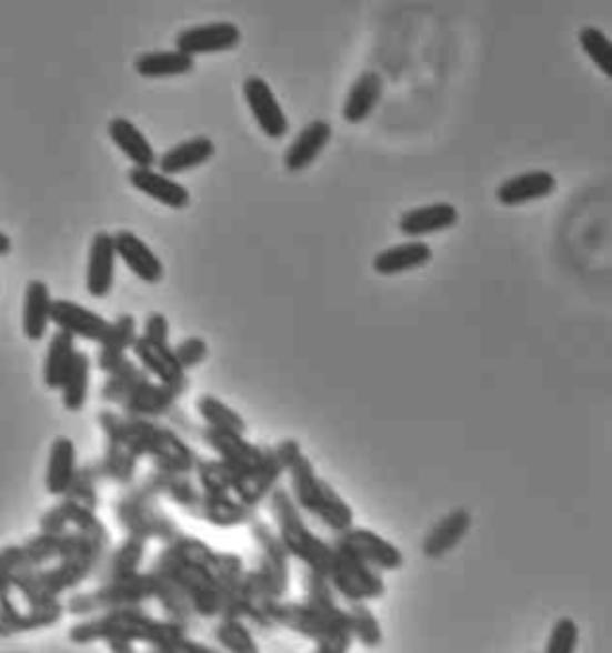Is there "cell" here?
Here are the masks:
<instances>
[{
  "instance_id": "obj_1",
  "label": "cell",
  "mask_w": 612,
  "mask_h": 653,
  "mask_svg": "<svg viewBox=\"0 0 612 653\" xmlns=\"http://www.w3.org/2000/svg\"><path fill=\"white\" fill-rule=\"evenodd\" d=\"M215 553L218 551L199 539L178 536L159 553L149 570L165 574L190 601L197 617L225 620L232 617V609L225 591L211 572Z\"/></svg>"
},
{
  "instance_id": "obj_2",
  "label": "cell",
  "mask_w": 612,
  "mask_h": 653,
  "mask_svg": "<svg viewBox=\"0 0 612 653\" xmlns=\"http://www.w3.org/2000/svg\"><path fill=\"white\" fill-rule=\"evenodd\" d=\"M187 636L182 627L165 617H153L144 609H122L108 611L93 617H84L68 630L72 644H93V642H128V644H149L159 646Z\"/></svg>"
},
{
  "instance_id": "obj_3",
  "label": "cell",
  "mask_w": 612,
  "mask_h": 653,
  "mask_svg": "<svg viewBox=\"0 0 612 653\" xmlns=\"http://www.w3.org/2000/svg\"><path fill=\"white\" fill-rule=\"evenodd\" d=\"M271 510L278 522V536L285 546L288 555L302 560L307 570L328 577V570L333 563V543H325L304 524L300 508L294 505L292 495L285 489H278L271 495Z\"/></svg>"
},
{
  "instance_id": "obj_4",
  "label": "cell",
  "mask_w": 612,
  "mask_h": 653,
  "mask_svg": "<svg viewBox=\"0 0 612 653\" xmlns=\"http://www.w3.org/2000/svg\"><path fill=\"white\" fill-rule=\"evenodd\" d=\"M288 470L292 476V491H294V505L300 510L317 515L328 529H333L335 534L348 532L354 526V512L352 508L342 501V498L321 481L313 472V466L307 458L297 453L290 462Z\"/></svg>"
},
{
  "instance_id": "obj_5",
  "label": "cell",
  "mask_w": 612,
  "mask_h": 653,
  "mask_svg": "<svg viewBox=\"0 0 612 653\" xmlns=\"http://www.w3.org/2000/svg\"><path fill=\"white\" fill-rule=\"evenodd\" d=\"M153 599H155V574L147 570L118 582L99 584L93 591L72 594L66 603V613L80 615V617H93L108 611L141 609V605Z\"/></svg>"
},
{
  "instance_id": "obj_6",
  "label": "cell",
  "mask_w": 612,
  "mask_h": 653,
  "mask_svg": "<svg viewBox=\"0 0 612 653\" xmlns=\"http://www.w3.org/2000/svg\"><path fill=\"white\" fill-rule=\"evenodd\" d=\"M328 584L348 603H369L385 596V582L375 570L364 565L348 549L333 543V563L328 570Z\"/></svg>"
},
{
  "instance_id": "obj_7",
  "label": "cell",
  "mask_w": 612,
  "mask_h": 653,
  "mask_svg": "<svg viewBox=\"0 0 612 653\" xmlns=\"http://www.w3.org/2000/svg\"><path fill=\"white\" fill-rule=\"evenodd\" d=\"M251 534L259 546V574L265 586L273 594V599L282 601L290 591V555L282 546L280 536L265 522H254Z\"/></svg>"
},
{
  "instance_id": "obj_8",
  "label": "cell",
  "mask_w": 612,
  "mask_h": 653,
  "mask_svg": "<svg viewBox=\"0 0 612 653\" xmlns=\"http://www.w3.org/2000/svg\"><path fill=\"white\" fill-rule=\"evenodd\" d=\"M335 541L375 572H395L404 565V557L395 543H390L381 534L371 532V529L352 526L348 532L338 534Z\"/></svg>"
},
{
  "instance_id": "obj_9",
  "label": "cell",
  "mask_w": 612,
  "mask_h": 653,
  "mask_svg": "<svg viewBox=\"0 0 612 653\" xmlns=\"http://www.w3.org/2000/svg\"><path fill=\"white\" fill-rule=\"evenodd\" d=\"M242 93L251 115H254L259 124V130L269 139H285L290 122L285 111H282V106L278 103L273 89L269 87V82H265L263 77L251 74L242 84Z\"/></svg>"
},
{
  "instance_id": "obj_10",
  "label": "cell",
  "mask_w": 612,
  "mask_h": 653,
  "mask_svg": "<svg viewBox=\"0 0 612 653\" xmlns=\"http://www.w3.org/2000/svg\"><path fill=\"white\" fill-rule=\"evenodd\" d=\"M242 41V31L232 22H209L187 27L175 37V49L184 56H209L238 49Z\"/></svg>"
},
{
  "instance_id": "obj_11",
  "label": "cell",
  "mask_w": 612,
  "mask_h": 653,
  "mask_svg": "<svg viewBox=\"0 0 612 653\" xmlns=\"http://www.w3.org/2000/svg\"><path fill=\"white\" fill-rule=\"evenodd\" d=\"M66 615V603L58 601L46 609H27L20 611L14 601L10 599V591L0 594V636L34 632L43 627H53Z\"/></svg>"
},
{
  "instance_id": "obj_12",
  "label": "cell",
  "mask_w": 612,
  "mask_h": 653,
  "mask_svg": "<svg viewBox=\"0 0 612 653\" xmlns=\"http://www.w3.org/2000/svg\"><path fill=\"white\" fill-rule=\"evenodd\" d=\"M51 323H56L58 331L62 333H68L72 338L91 340V342H101L108 329H111V323H108L101 314H97V311H91L72 300H53Z\"/></svg>"
},
{
  "instance_id": "obj_13",
  "label": "cell",
  "mask_w": 612,
  "mask_h": 653,
  "mask_svg": "<svg viewBox=\"0 0 612 653\" xmlns=\"http://www.w3.org/2000/svg\"><path fill=\"white\" fill-rule=\"evenodd\" d=\"M113 247H116V257H120L124 261V267H128L139 280H144V283H161L165 269H163V261L153 254V249L137 238L134 232L130 230H120L113 235Z\"/></svg>"
},
{
  "instance_id": "obj_14",
  "label": "cell",
  "mask_w": 612,
  "mask_h": 653,
  "mask_svg": "<svg viewBox=\"0 0 612 653\" xmlns=\"http://www.w3.org/2000/svg\"><path fill=\"white\" fill-rule=\"evenodd\" d=\"M116 247L113 235L108 232H97L89 247L87 259V292L91 298L103 300L111 294L116 283Z\"/></svg>"
},
{
  "instance_id": "obj_15",
  "label": "cell",
  "mask_w": 612,
  "mask_h": 653,
  "mask_svg": "<svg viewBox=\"0 0 612 653\" xmlns=\"http://www.w3.org/2000/svg\"><path fill=\"white\" fill-rule=\"evenodd\" d=\"M130 184L134 187L137 192H141L144 197L159 201V204L168 207V209H187L190 207V190H187L184 184H180L175 178H168L163 175L161 170L155 168H132L128 173Z\"/></svg>"
},
{
  "instance_id": "obj_16",
  "label": "cell",
  "mask_w": 612,
  "mask_h": 653,
  "mask_svg": "<svg viewBox=\"0 0 612 653\" xmlns=\"http://www.w3.org/2000/svg\"><path fill=\"white\" fill-rule=\"evenodd\" d=\"M458 221H460V211L452 204H448V201H441V204L417 207L402 213L398 228L404 238L421 240V238L438 235V232L454 228Z\"/></svg>"
},
{
  "instance_id": "obj_17",
  "label": "cell",
  "mask_w": 612,
  "mask_h": 653,
  "mask_svg": "<svg viewBox=\"0 0 612 653\" xmlns=\"http://www.w3.org/2000/svg\"><path fill=\"white\" fill-rule=\"evenodd\" d=\"M558 190V180L548 170H529V173L512 175L498 187V201L502 207H524L531 201L551 197Z\"/></svg>"
},
{
  "instance_id": "obj_18",
  "label": "cell",
  "mask_w": 612,
  "mask_h": 653,
  "mask_svg": "<svg viewBox=\"0 0 612 653\" xmlns=\"http://www.w3.org/2000/svg\"><path fill=\"white\" fill-rule=\"evenodd\" d=\"M333 128L325 120H311L307 128L294 137V142L285 151V168L290 173H300V170H307L313 161L319 159L323 149L331 144Z\"/></svg>"
},
{
  "instance_id": "obj_19",
  "label": "cell",
  "mask_w": 612,
  "mask_h": 653,
  "mask_svg": "<svg viewBox=\"0 0 612 653\" xmlns=\"http://www.w3.org/2000/svg\"><path fill=\"white\" fill-rule=\"evenodd\" d=\"M433 259L431 247L423 240H407L392 244L373 257V271L379 275H402L423 269Z\"/></svg>"
},
{
  "instance_id": "obj_20",
  "label": "cell",
  "mask_w": 612,
  "mask_h": 653,
  "mask_svg": "<svg viewBox=\"0 0 612 653\" xmlns=\"http://www.w3.org/2000/svg\"><path fill=\"white\" fill-rule=\"evenodd\" d=\"M51 290L43 280H29L22 300V333L27 340L39 342L49 333L51 323Z\"/></svg>"
},
{
  "instance_id": "obj_21",
  "label": "cell",
  "mask_w": 612,
  "mask_h": 653,
  "mask_svg": "<svg viewBox=\"0 0 612 653\" xmlns=\"http://www.w3.org/2000/svg\"><path fill=\"white\" fill-rule=\"evenodd\" d=\"M108 137L122 151L124 159L132 163V168H153L159 161L153 144L128 118H113L108 122Z\"/></svg>"
},
{
  "instance_id": "obj_22",
  "label": "cell",
  "mask_w": 612,
  "mask_h": 653,
  "mask_svg": "<svg viewBox=\"0 0 612 653\" xmlns=\"http://www.w3.org/2000/svg\"><path fill=\"white\" fill-rule=\"evenodd\" d=\"M144 555H147V539L128 536L113 553H106L99 570L93 572V577H97L99 584L132 577V574L139 572L141 563H144Z\"/></svg>"
},
{
  "instance_id": "obj_23",
  "label": "cell",
  "mask_w": 612,
  "mask_h": 653,
  "mask_svg": "<svg viewBox=\"0 0 612 653\" xmlns=\"http://www.w3.org/2000/svg\"><path fill=\"white\" fill-rule=\"evenodd\" d=\"M215 155V144L209 137H192L184 139V142L168 149L163 155H159V170L168 178H175L182 173H190V170L209 163Z\"/></svg>"
},
{
  "instance_id": "obj_24",
  "label": "cell",
  "mask_w": 612,
  "mask_h": 653,
  "mask_svg": "<svg viewBox=\"0 0 612 653\" xmlns=\"http://www.w3.org/2000/svg\"><path fill=\"white\" fill-rule=\"evenodd\" d=\"M383 77L379 72H362L354 80V84L350 87L348 97H344L342 103V118L344 122L350 124H362L373 111L375 106H379L381 97H383Z\"/></svg>"
},
{
  "instance_id": "obj_25",
  "label": "cell",
  "mask_w": 612,
  "mask_h": 653,
  "mask_svg": "<svg viewBox=\"0 0 612 653\" xmlns=\"http://www.w3.org/2000/svg\"><path fill=\"white\" fill-rule=\"evenodd\" d=\"M302 586H304L302 603L309 605L313 613H319L325 622H331V625H335V627H350L348 611L340 609L335 591L331 584H328L325 577H321V574L311 572V570H304Z\"/></svg>"
},
{
  "instance_id": "obj_26",
  "label": "cell",
  "mask_w": 612,
  "mask_h": 653,
  "mask_svg": "<svg viewBox=\"0 0 612 653\" xmlns=\"http://www.w3.org/2000/svg\"><path fill=\"white\" fill-rule=\"evenodd\" d=\"M77 474V450L68 435H58L46 466V491L51 495H66Z\"/></svg>"
},
{
  "instance_id": "obj_27",
  "label": "cell",
  "mask_w": 612,
  "mask_h": 653,
  "mask_svg": "<svg viewBox=\"0 0 612 653\" xmlns=\"http://www.w3.org/2000/svg\"><path fill=\"white\" fill-rule=\"evenodd\" d=\"M469 526H472V515L466 510H452L429 532L427 541H423V555L431 560L443 557L466 536Z\"/></svg>"
},
{
  "instance_id": "obj_28",
  "label": "cell",
  "mask_w": 612,
  "mask_h": 653,
  "mask_svg": "<svg viewBox=\"0 0 612 653\" xmlns=\"http://www.w3.org/2000/svg\"><path fill=\"white\" fill-rule=\"evenodd\" d=\"M194 70V58L172 51H149L134 60V72L147 80H163V77H182Z\"/></svg>"
},
{
  "instance_id": "obj_29",
  "label": "cell",
  "mask_w": 612,
  "mask_h": 653,
  "mask_svg": "<svg viewBox=\"0 0 612 653\" xmlns=\"http://www.w3.org/2000/svg\"><path fill=\"white\" fill-rule=\"evenodd\" d=\"M77 356V345H74V338L56 331L49 340V352H46V360H43V383L49 391H60L62 381H66L68 371L74 362Z\"/></svg>"
},
{
  "instance_id": "obj_30",
  "label": "cell",
  "mask_w": 612,
  "mask_h": 653,
  "mask_svg": "<svg viewBox=\"0 0 612 653\" xmlns=\"http://www.w3.org/2000/svg\"><path fill=\"white\" fill-rule=\"evenodd\" d=\"M134 319L120 317L116 323H111L106 338L101 340V354H99V369L118 373L124 364V350L134 345Z\"/></svg>"
},
{
  "instance_id": "obj_31",
  "label": "cell",
  "mask_w": 612,
  "mask_h": 653,
  "mask_svg": "<svg viewBox=\"0 0 612 653\" xmlns=\"http://www.w3.org/2000/svg\"><path fill=\"white\" fill-rule=\"evenodd\" d=\"M132 348H134V354L139 356V362L144 364L153 376H159L165 383H175L182 376V369L178 366L170 348L155 345V342L147 338H137Z\"/></svg>"
},
{
  "instance_id": "obj_32",
  "label": "cell",
  "mask_w": 612,
  "mask_h": 653,
  "mask_svg": "<svg viewBox=\"0 0 612 653\" xmlns=\"http://www.w3.org/2000/svg\"><path fill=\"white\" fill-rule=\"evenodd\" d=\"M197 410L203 416V422L213 429V433H228L240 439L247 431L244 419L234 410H230L223 400H218L213 395H201L197 400Z\"/></svg>"
},
{
  "instance_id": "obj_33",
  "label": "cell",
  "mask_w": 612,
  "mask_h": 653,
  "mask_svg": "<svg viewBox=\"0 0 612 653\" xmlns=\"http://www.w3.org/2000/svg\"><path fill=\"white\" fill-rule=\"evenodd\" d=\"M89 371H91L89 356L84 352H77L68 376L60 385L62 404H66V410H70V412L84 410L87 398H89Z\"/></svg>"
},
{
  "instance_id": "obj_34",
  "label": "cell",
  "mask_w": 612,
  "mask_h": 653,
  "mask_svg": "<svg viewBox=\"0 0 612 653\" xmlns=\"http://www.w3.org/2000/svg\"><path fill=\"white\" fill-rule=\"evenodd\" d=\"M213 640L218 646L225 649V653H261L254 632L249 630L244 620L238 617L218 620L213 627Z\"/></svg>"
},
{
  "instance_id": "obj_35",
  "label": "cell",
  "mask_w": 612,
  "mask_h": 653,
  "mask_svg": "<svg viewBox=\"0 0 612 653\" xmlns=\"http://www.w3.org/2000/svg\"><path fill=\"white\" fill-rule=\"evenodd\" d=\"M352 640L367 649H379L383 644V627L367 603H350L348 609Z\"/></svg>"
},
{
  "instance_id": "obj_36",
  "label": "cell",
  "mask_w": 612,
  "mask_h": 653,
  "mask_svg": "<svg viewBox=\"0 0 612 653\" xmlns=\"http://www.w3.org/2000/svg\"><path fill=\"white\" fill-rule=\"evenodd\" d=\"M579 43H582L584 53L593 60V66L605 77H612V49L605 31H601L599 27H584L579 31Z\"/></svg>"
},
{
  "instance_id": "obj_37",
  "label": "cell",
  "mask_w": 612,
  "mask_h": 653,
  "mask_svg": "<svg viewBox=\"0 0 612 653\" xmlns=\"http://www.w3.org/2000/svg\"><path fill=\"white\" fill-rule=\"evenodd\" d=\"M579 646V625L572 617H560L548 634V644L543 653H576Z\"/></svg>"
},
{
  "instance_id": "obj_38",
  "label": "cell",
  "mask_w": 612,
  "mask_h": 653,
  "mask_svg": "<svg viewBox=\"0 0 612 653\" xmlns=\"http://www.w3.org/2000/svg\"><path fill=\"white\" fill-rule=\"evenodd\" d=\"M27 567L22 546H6L0 549V594H6L12 586V580L18 577V572Z\"/></svg>"
},
{
  "instance_id": "obj_39",
  "label": "cell",
  "mask_w": 612,
  "mask_h": 653,
  "mask_svg": "<svg viewBox=\"0 0 612 653\" xmlns=\"http://www.w3.org/2000/svg\"><path fill=\"white\" fill-rule=\"evenodd\" d=\"M207 354H209V348L201 338H187L175 348V352H172V356H175V362L182 371L199 366L203 360H207Z\"/></svg>"
},
{
  "instance_id": "obj_40",
  "label": "cell",
  "mask_w": 612,
  "mask_h": 653,
  "mask_svg": "<svg viewBox=\"0 0 612 653\" xmlns=\"http://www.w3.org/2000/svg\"><path fill=\"white\" fill-rule=\"evenodd\" d=\"M147 653H225V651H218V649H211L209 644L190 640V636H182V640H175V642L149 646Z\"/></svg>"
},
{
  "instance_id": "obj_41",
  "label": "cell",
  "mask_w": 612,
  "mask_h": 653,
  "mask_svg": "<svg viewBox=\"0 0 612 653\" xmlns=\"http://www.w3.org/2000/svg\"><path fill=\"white\" fill-rule=\"evenodd\" d=\"M168 335H170V325H168V319L163 314H151L147 319V325H144V335L151 342H155V345H163L168 348Z\"/></svg>"
},
{
  "instance_id": "obj_42",
  "label": "cell",
  "mask_w": 612,
  "mask_h": 653,
  "mask_svg": "<svg viewBox=\"0 0 612 653\" xmlns=\"http://www.w3.org/2000/svg\"><path fill=\"white\" fill-rule=\"evenodd\" d=\"M108 649H111V653H139L134 644H128V642H111Z\"/></svg>"
},
{
  "instance_id": "obj_43",
  "label": "cell",
  "mask_w": 612,
  "mask_h": 653,
  "mask_svg": "<svg viewBox=\"0 0 612 653\" xmlns=\"http://www.w3.org/2000/svg\"><path fill=\"white\" fill-rule=\"evenodd\" d=\"M12 252V240L6 232H0V257H8Z\"/></svg>"
}]
</instances>
